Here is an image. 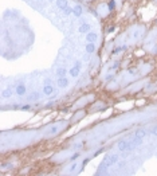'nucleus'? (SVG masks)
Here are the masks:
<instances>
[{"label": "nucleus", "instance_id": "obj_1", "mask_svg": "<svg viewBox=\"0 0 157 176\" xmlns=\"http://www.w3.org/2000/svg\"><path fill=\"white\" fill-rule=\"evenodd\" d=\"M57 85L59 86V87L65 89V87H67V86H69V79H67V78H66V77L58 78V81H57Z\"/></svg>", "mask_w": 157, "mask_h": 176}, {"label": "nucleus", "instance_id": "obj_2", "mask_svg": "<svg viewBox=\"0 0 157 176\" xmlns=\"http://www.w3.org/2000/svg\"><path fill=\"white\" fill-rule=\"evenodd\" d=\"M90 28H91V26H90L89 23H82L79 26V28H78V31H79L81 34H87V32H90Z\"/></svg>", "mask_w": 157, "mask_h": 176}, {"label": "nucleus", "instance_id": "obj_3", "mask_svg": "<svg viewBox=\"0 0 157 176\" xmlns=\"http://www.w3.org/2000/svg\"><path fill=\"white\" fill-rule=\"evenodd\" d=\"M54 92H55V89L53 87V85H44V86H43V94L51 96Z\"/></svg>", "mask_w": 157, "mask_h": 176}, {"label": "nucleus", "instance_id": "obj_4", "mask_svg": "<svg viewBox=\"0 0 157 176\" xmlns=\"http://www.w3.org/2000/svg\"><path fill=\"white\" fill-rule=\"evenodd\" d=\"M97 39H98V35L95 32H91V31H90V32L86 34V40H87V42H94V43H95Z\"/></svg>", "mask_w": 157, "mask_h": 176}, {"label": "nucleus", "instance_id": "obj_5", "mask_svg": "<svg viewBox=\"0 0 157 176\" xmlns=\"http://www.w3.org/2000/svg\"><path fill=\"white\" fill-rule=\"evenodd\" d=\"M26 92H27V89H26V86L23 85V83L16 85V94H18V96H24Z\"/></svg>", "mask_w": 157, "mask_h": 176}, {"label": "nucleus", "instance_id": "obj_6", "mask_svg": "<svg viewBox=\"0 0 157 176\" xmlns=\"http://www.w3.org/2000/svg\"><path fill=\"white\" fill-rule=\"evenodd\" d=\"M86 53L87 54H93L94 51H95V43L94 42H89L87 45H86Z\"/></svg>", "mask_w": 157, "mask_h": 176}, {"label": "nucleus", "instance_id": "obj_7", "mask_svg": "<svg viewBox=\"0 0 157 176\" xmlns=\"http://www.w3.org/2000/svg\"><path fill=\"white\" fill-rule=\"evenodd\" d=\"M55 3H57V6H58V8H61L62 11H63L66 7H69L67 4V0H55Z\"/></svg>", "mask_w": 157, "mask_h": 176}, {"label": "nucleus", "instance_id": "obj_8", "mask_svg": "<svg viewBox=\"0 0 157 176\" xmlns=\"http://www.w3.org/2000/svg\"><path fill=\"white\" fill-rule=\"evenodd\" d=\"M79 70H81V69H78V67H75V66H74L73 69L69 70V75H71L73 78H77L78 75H79Z\"/></svg>", "mask_w": 157, "mask_h": 176}, {"label": "nucleus", "instance_id": "obj_9", "mask_svg": "<svg viewBox=\"0 0 157 176\" xmlns=\"http://www.w3.org/2000/svg\"><path fill=\"white\" fill-rule=\"evenodd\" d=\"M67 70H66L65 67H59V69H57V75L58 78H62V77H66L67 75Z\"/></svg>", "mask_w": 157, "mask_h": 176}, {"label": "nucleus", "instance_id": "obj_10", "mask_svg": "<svg viewBox=\"0 0 157 176\" xmlns=\"http://www.w3.org/2000/svg\"><path fill=\"white\" fill-rule=\"evenodd\" d=\"M82 11H83V8H82V6H79V4H78V6H75V7H74V16H77V18H79L81 16V15H82Z\"/></svg>", "mask_w": 157, "mask_h": 176}, {"label": "nucleus", "instance_id": "obj_11", "mask_svg": "<svg viewBox=\"0 0 157 176\" xmlns=\"http://www.w3.org/2000/svg\"><path fill=\"white\" fill-rule=\"evenodd\" d=\"M11 96H12V87H7L6 90H3V93H2L3 98H8Z\"/></svg>", "mask_w": 157, "mask_h": 176}, {"label": "nucleus", "instance_id": "obj_12", "mask_svg": "<svg viewBox=\"0 0 157 176\" xmlns=\"http://www.w3.org/2000/svg\"><path fill=\"white\" fill-rule=\"evenodd\" d=\"M39 97H40V93L34 92V93H31V94H30L28 100H30V101H36V100H39Z\"/></svg>", "mask_w": 157, "mask_h": 176}, {"label": "nucleus", "instance_id": "obj_13", "mask_svg": "<svg viewBox=\"0 0 157 176\" xmlns=\"http://www.w3.org/2000/svg\"><path fill=\"white\" fill-rule=\"evenodd\" d=\"M117 161H118V156H117V155H113V156H110V159H109L108 165L110 167V165H113V164H116Z\"/></svg>", "mask_w": 157, "mask_h": 176}, {"label": "nucleus", "instance_id": "obj_14", "mask_svg": "<svg viewBox=\"0 0 157 176\" xmlns=\"http://www.w3.org/2000/svg\"><path fill=\"white\" fill-rule=\"evenodd\" d=\"M136 136H137V137H140V139H142L144 136H146V130H145V129H137V130H136Z\"/></svg>", "mask_w": 157, "mask_h": 176}, {"label": "nucleus", "instance_id": "obj_15", "mask_svg": "<svg viewBox=\"0 0 157 176\" xmlns=\"http://www.w3.org/2000/svg\"><path fill=\"white\" fill-rule=\"evenodd\" d=\"M108 8H109V11H114V8H116V0H110V2L108 3Z\"/></svg>", "mask_w": 157, "mask_h": 176}, {"label": "nucleus", "instance_id": "obj_16", "mask_svg": "<svg viewBox=\"0 0 157 176\" xmlns=\"http://www.w3.org/2000/svg\"><path fill=\"white\" fill-rule=\"evenodd\" d=\"M74 12V8H71V7H66V8L63 10V14L65 15H70V14H73Z\"/></svg>", "mask_w": 157, "mask_h": 176}, {"label": "nucleus", "instance_id": "obj_17", "mask_svg": "<svg viewBox=\"0 0 157 176\" xmlns=\"http://www.w3.org/2000/svg\"><path fill=\"white\" fill-rule=\"evenodd\" d=\"M125 49H126V46H122V47H117V49H114V50L112 51V54H113V55H116V54H118L121 50H125Z\"/></svg>", "mask_w": 157, "mask_h": 176}, {"label": "nucleus", "instance_id": "obj_18", "mask_svg": "<svg viewBox=\"0 0 157 176\" xmlns=\"http://www.w3.org/2000/svg\"><path fill=\"white\" fill-rule=\"evenodd\" d=\"M77 167H78V163H77V161H73V164H71V165H70V168H69V172H74Z\"/></svg>", "mask_w": 157, "mask_h": 176}, {"label": "nucleus", "instance_id": "obj_19", "mask_svg": "<svg viewBox=\"0 0 157 176\" xmlns=\"http://www.w3.org/2000/svg\"><path fill=\"white\" fill-rule=\"evenodd\" d=\"M79 157V152H77V153H74L71 157H70V161H75V160Z\"/></svg>", "mask_w": 157, "mask_h": 176}, {"label": "nucleus", "instance_id": "obj_20", "mask_svg": "<svg viewBox=\"0 0 157 176\" xmlns=\"http://www.w3.org/2000/svg\"><path fill=\"white\" fill-rule=\"evenodd\" d=\"M89 161H90V159H85L83 161H82V165H81V171L83 169V168H85L86 165H87V163H89Z\"/></svg>", "mask_w": 157, "mask_h": 176}, {"label": "nucleus", "instance_id": "obj_21", "mask_svg": "<svg viewBox=\"0 0 157 176\" xmlns=\"http://www.w3.org/2000/svg\"><path fill=\"white\" fill-rule=\"evenodd\" d=\"M44 85H53V79H51V78H46V79H44Z\"/></svg>", "mask_w": 157, "mask_h": 176}, {"label": "nucleus", "instance_id": "obj_22", "mask_svg": "<svg viewBox=\"0 0 157 176\" xmlns=\"http://www.w3.org/2000/svg\"><path fill=\"white\" fill-rule=\"evenodd\" d=\"M22 110H31V106L30 105H24V106H22Z\"/></svg>", "mask_w": 157, "mask_h": 176}, {"label": "nucleus", "instance_id": "obj_23", "mask_svg": "<svg viewBox=\"0 0 157 176\" xmlns=\"http://www.w3.org/2000/svg\"><path fill=\"white\" fill-rule=\"evenodd\" d=\"M75 67H78V69L82 67V62H81V61H77V62H75Z\"/></svg>", "mask_w": 157, "mask_h": 176}, {"label": "nucleus", "instance_id": "obj_24", "mask_svg": "<svg viewBox=\"0 0 157 176\" xmlns=\"http://www.w3.org/2000/svg\"><path fill=\"white\" fill-rule=\"evenodd\" d=\"M118 66H120V63H118V62H114V63H113V66H112L110 69H117Z\"/></svg>", "mask_w": 157, "mask_h": 176}, {"label": "nucleus", "instance_id": "obj_25", "mask_svg": "<svg viewBox=\"0 0 157 176\" xmlns=\"http://www.w3.org/2000/svg\"><path fill=\"white\" fill-rule=\"evenodd\" d=\"M57 129H58L57 126H54V128H51V130L48 132V133H57Z\"/></svg>", "mask_w": 157, "mask_h": 176}, {"label": "nucleus", "instance_id": "obj_26", "mask_svg": "<svg viewBox=\"0 0 157 176\" xmlns=\"http://www.w3.org/2000/svg\"><path fill=\"white\" fill-rule=\"evenodd\" d=\"M152 135H154V136H157V126H154L152 129Z\"/></svg>", "mask_w": 157, "mask_h": 176}, {"label": "nucleus", "instance_id": "obj_27", "mask_svg": "<svg viewBox=\"0 0 157 176\" xmlns=\"http://www.w3.org/2000/svg\"><path fill=\"white\" fill-rule=\"evenodd\" d=\"M90 11H91V14L94 15V16H98V12H97V11H94V10H90Z\"/></svg>", "mask_w": 157, "mask_h": 176}, {"label": "nucleus", "instance_id": "obj_28", "mask_svg": "<svg viewBox=\"0 0 157 176\" xmlns=\"http://www.w3.org/2000/svg\"><path fill=\"white\" fill-rule=\"evenodd\" d=\"M110 79H113V75H108L106 77V81H110Z\"/></svg>", "mask_w": 157, "mask_h": 176}, {"label": "nucleus", "instance_id": "obj_29", "mask_svg": "<svg viewBox=\"0 0 157 176\" xmlns=\"http://www.w3.org/2000/svg\"><path fill=\"white\" fill-rule=\"evenodd\" d=\"M113 31H114V27H110V28L108 30V32H113Z\"/></svg>", "mask_w": 157, "mask_h": 176}, {"label": "nucleus", "instance_id": "obj_30", "mask_svg": "<svg viewBox=\"0 0 157 176\" xmlns=\"http://www.w3.org/2000/svg\"><path fill=\"white\" fill-rule=\"evenodd\" d=\"M53 105H54V102H48V104L46 105V106H47V108H50V106H53Z\"/></svg>", "mask_w": 157, "mask_h": 176}]
</instances>
